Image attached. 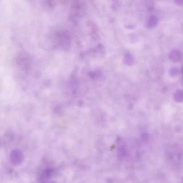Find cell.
I'll return each instance as SVG.
<instances>
[{
	"label": "cell",
	"mask_w": 183,
	"mask_h": 183,
	"mask_svg": "<svg viewBox=\"0 0 183 183\" xmlns=\"http://www.w3.org/2000/svg\"><path fill=\"white\" fill-rule=\"evenodd\" d=\"M178 72V68L176 67H173L171 69L169 73L171 76H174L177 75Z\"/></svg>",
	"instance_id": "obj_6"
},
{
	"label": "cell",
	"mask_w": 183,
	"mask_h": 183,
	"mask_svg": "<svg viewBox=\"0 0 183 183\" xmlns=\"http://www.w3.org/2000/svg\"><path fill=\"white\" fill-rule=\"evenodd\" d=\"M11 161L14 165H18L23 161V155L20 151L14 150L11 154Z\"/></svg>",
	"instance_id": "obj_2"
},
{
	"label": "cell",
	"mask_w": 183,
	"mask_h": 183,
	"mask_svg": "<svg viewBox=\"0 0 183 183\" xmlns=\"http://www.w3.org/2000/svg\"><path fill=\"white\" fill-rule=\"evenodd\" d=\"M15 61L17 65L24 70H28L31 66L30 58L25 52H21L18 54Z\"/></svg>",
	"instance_id": "obj_1"
},
{
	"label": "cell",
	"mask_w": 183,
	"mask_h": 183,
	"mask_svg": "<svg viewBox=\"0 0 183 183\" xmlns=\"http://www.w3.org/2000/svg\"><path fill=\"white\" fill-rule=\"evenodd\" d=\"M176 3L178 5L182 6L183 4L182 1H175Z\"/></svg>",
	"instance_id": "obj_7"
},
{
	"label": "cell",
	"mask_w": 183,
	"mask_h": 183,
	"mask_svg": "<svg viewBox=\"0 0 183 183\" xmlns=\"http://www.w3.org/2000/svg\"><path fill=\"white\" fill-rule=\"evenodd\" d=\"M158 22V18L155 15H152L148 19L146 23V27L148 28H153L157 25Z\"/></svg>",
	"instance_id": "obj_5"
},
{
	"label": "cell",
	"mask_w": 183,
	"mask_h": 183,
	"mask_svg": "<svg viewBox=\"0 0 183 183\" xmlns=\"http://www.w3.org/2000/svg\"><path fill=\"white\" fill-rule=\"evenodd\" d=\"M123 62L125 65L128 66H132L134 63V59L133 55L130 53L127 52L123 56Z\"/></svg>",
	"instance_id": "obj_4"
},
{
	"label": "cell",
	"mask_w": 183,
	"mask_h": 183,
	"mask_svg": "<svg viewBox=\"0 0 183 183\" xmlns=\"http://www.w3.org/2000/svg\"><path fill=\"white\" fill-rule=\"evenodd\" d=\"M169 59L173 62H178L181 60L182 54L181 52L177 50H173L169 52Z\"/></svg>",
	"instance_id": "obj_3"
}]
</instances>
